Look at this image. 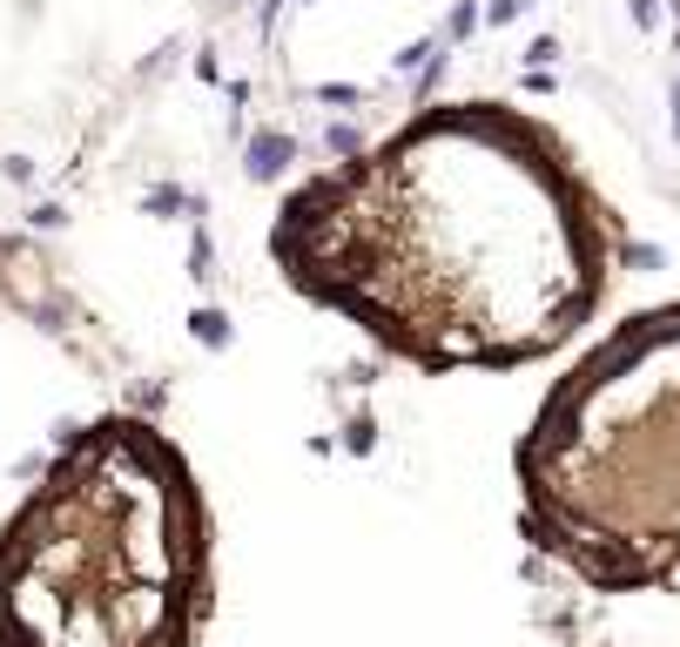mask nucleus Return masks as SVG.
Here are the masks:
<instances>
[{
    "label": "nucleus",
    "mask_w": 680,
    "mask_h": 647,
    "mask_svg": "<svg viewBox=\"0 0 680 647\" xmlns=\"http://www.w3.org/2000/svg\"><path fill=\"white\" fill-rule=\"evenodd\" d=\"M310 304L418 372H512L573 344L613 283L593 183L518 108H425L310 176L270 236Z\"/></svg>",
    "instance_id": "obj_1"
},
{
    "label": "nucleus",
    "mask_w": 680,
    "mask_h": 647,
    "mask_svg": "<svg viewBox=\"0 0 680 647\" xmlns=\"http://www.w3.org/2000/svg\"><path fill=\"white\" fill-rule=\"evenodd\" d=\"M210 506L176 438L108 412L0 526V647H195Z\"/></svg>",
    "instance_id": "obj_2"
},
{
    "label": "nucleus",
    "mask_w": 680,
    "mask_h": 647,
    "mask_svg": "<svg viewBox=\"0 0 680 647\" xmlns=\"http://www.w3.org/2000/svg\"><path fill=\"white\" fill-rule=\"evenodd\" d=\"M526 540L599 593L680 587V304L613 324L518 438Z\"/></svg>",
    "instance_id": "obj_3"
}]
</instances>
